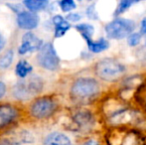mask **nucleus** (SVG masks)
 <instances>
[{"mask_svg":"<svg viewBox=\"0 0 146 145\" xmlns=\"http://www.w3.org/2000/svg\"><path fill=\"white\" fill-rule=\"evenodd\" d=\"M100 91V85L94 77H83L77 79L71 87V97L77 101H92Z\"/></svg>","mask_w":146,"mask_h":145,"instance_id":"f257e3e1","label":"nucleus"},{"mask_svg":"<svg viewBox=\"0 0 146 145\" xmlns=\"http://www.w3.org/2000/svg\"><path fill=\"white\" fill-rule=\"evenodd\" d=\"M6 93V85L3 81H0V99L5 95Z\"/></svg>","mask_w":146,"mask_h":145,"instance_id":"b1692460","label":"nucleus"},{"mask_svg":"<svg viewBox=\"0 0 146 145\" xmlns=\"http://www.w3.org/2000/svg\"><path fill=\"white\" fill-rule=\"evenodd\" d=\"M43 45H44V42L35 34L29 31L22 37V42L18 49V54L20 56H24L28 53H33L35 51L39 52Z\"/></svg>","mask_w":146,"mask_h":145,"instance_id":"0eeeda50","label":"nucleus"},{"mask_svg":"<svg viewBox=\"0 0 146 145\" xmlns=\"http://www.w3.org/2000/svg\"><path fill=\"white\" fill-rule=\"evenodd\" d=\"M44 83L38 75L20 79L12 89V95L18 101H28L42 91Z\"/></svg>","mask_w":146,"mask_h":145,"instance_id":"f03ea898","label":"nucleus"},{"mask_svg":"<svg viewBox=\"0 0 146 145\" xmlns=\"http://www.w3.org/2000/svg\"><path fill=\"white\" fill-rule=\"evenodd\" d=\"M138 2H140V0H118V4H117L116 9L114 11V16L117 17V16L123 14L128 9H130L131 6L137 4Z\"/></svg>","mask_w":146,"mask_h":145,"instance_id":"f3484780","label":"nucleus"},{"mask_svg":"<svg viewBox=\"0 0 146 145\" xmlns=\"http://www.w3.org/2000/svg\"><path fill=\"white\" fill-rule=\"evenodd\" d=\"M33 66L26 60H20L15 67V73L19 79H26L32 73Z\"/></svg>","mask_w":146,"mask_h":145,"instance_id":"4468645a","label":"nucleus"},{"mask_svg":"<svg viewBox=\"0 0 146 145\" xmlns=\"http://www.w3.org/2000/svg\"><path fill=\"white\" fill-rule=\"evenodd\" d=\"M0 145H16L13 141L10 139H6V138H2L0 139Z\"/></svg>","mask_w":146,"mask_h":145,"instance_id":"a878e982","label":"nucleus"},{"mask_svg":"<svg viewBox=\"0 0 146 145\" xmlns=\"http://www.w3.org/2000/svg\"><path fill=\"white\" fill-rule=\"evenodd\" d=\"M136 28V23L133 20L127 18L116 17L112 21L108 22L104 27V32L108 39L122 40L133 33Z\"/></svg>","mask_w":146,"mask_h":145,"instance_id":"20e7f679","label":"nucleus"},{"mask_svg":"<svg viewBox=\"0 0 146 145\" xmlns=\"http://www.w3.org/2000/svg\"><path fill=\"white\" fill-rule=\"evenodd\" d=\"M80 1H81V0H80Z\"/></svg>","mask_w":146,"mask_h":145,"instance_id":"c756f323","label":"nucleus"},{"mask_svg":"<svg viewBox=\"0 0 146 145\" xmlns=\"http://www.w3.org/2000/svg\"><path fill=\"white\" fill-rule=\"evenodd\" d=\"M39 65L45 70L55 72L60 67V58L52 43H44L37 55Z\"/></svg>","mask_w":146,"mask_h":145,"instance_id":"423d86ee","label":"nucleus"},{"mask_svg":"<svg viewBox=\"0 0 146 145\" xmlns=\"http://www.w3.org/2000/svg\"><path fill=\"white\" fill-rule=\"evenodd\" d=\"M43 145H73L72 140L63 132L54 131L49 133L43 140Z\"/></svg>","mask_w":146,"mask_h":145,"instance_id":"9d476101","label":"nucleus"},{"mask_svg":"<svg viewBox=\"0 0 146 145\" xmlns=\"http://www.w3.org/2000/svg\"><path fill=\"white\" fill-rule=\"evenodd\" d=\"M49 3H50L49 0H24L23 1L24 6L27 8V10L34 13L47 9Z\"/></svg>","mask_w":146,"mask_h":145,"instance_id":"ddd939ff","label":"nucleus"},{"mask_svg":"<svg viewBox=\"0 0 146 145\" xmlns=\"http://www.w3.org/2000/svg\"><path fill=\"white\" fill-rule=\"evenodd\" d=\"M75 29L81 34L84 40L92 38L94 34V27L90 23H79L75 26Z\"/></svg>","mask_w":146,"mask_h":145,"instance_id":"2eb2a0df","label":"nucleus"},{"mask_svg":"<svg viewBox=\"0 0 146 145\" xmlns=\"http://www.w3.org/2000/svg\"><path fill=\"white\" fill-rule=\"evenodd\" d=\"M144 46H145V48H146V36H145V39H144Z\"/></svg>","mask_w":146,"mask_h":145,"instance_id":"cd10ccee","label":"nucleus"},{"mask_svg":"<svg viewBox=\"0 0 146 145\" xmlns=\"http://www.w3.org/2000/svg\"><path fill=\"white\" fill-rule=\"evenodd\" d=\"M53 25L55 26L54 30V37L56 39L61 38L64 35H66L68 31L71 29V24L69 21L66 20L65 17H63L62 15H55L52 19Z\"/></svg>","mask_w":146,"mask_h":145,"instance_id":"9b49d317","label":"nucleus"},{"mask_svg":"<svg viewBox=\"0 0 146 145\" xmlns=\"http://www.w3.org/2000/svg\"><path fill=\"white\" fill-rule=\"evenodd\" d=\"M139 32H140L142 35L146 36V16L142 18L140 22V27H139Z\"/></svg>","mask_w":146,"mask_h":145,"instance_id":"5701e85b","label":"nucleus"},{"mask_svg":"<svg viewBox=\"0 0 146 145\" xmlns=\"http://www.w3.org/2000/svg\"><path fill=\"white\" fill-rule=\"evenodd\" d=\"M19 117V110L17 107L10 103L0 105V131L11 124H13Z\"/></svg>","mask_w":146,"mask_h":145,"instance_id":"6e6552de","label":"nucleus"},{"mask_svg":"<svg viewBox=\"0 0 146 145\" xmlns=\"http://www.w3.org/2000/svg\"><path fill=\"white\" fill-rule=\"evenodd\" d=\"M82 145H100V144L96 139H88L87 141L84 142Z\"/></svg>","mask_w":146,"mask_h":145,"instance_id":"393cba45","label":"nucleus"},{"mask_svg":"<svg viewBox=\"0 0 146 145\" xmlns=\"http://www.w3.org/2000/svg\"><path fill=\"white\" fill-rule=\"evenodd\" d=\"M87 1H92V0H87Z\"/></svg>","mask_w":146,"mask_h":145,"instance_id":"c85d7f7f","label":"nucleus"},{"mask_svg":"<svg viewBox=\"0 0 146 145\" xmlns=\"http://www.w3.org/2000/svg\"><path fill=\"white\" fill-rule=\"evenodd\" d=\"M16 22L20 29L32 31L39 26L40 17L37 15V13L31 12L29 10H22L17 14Z\"/></svg>","mask_w":146,"mask_h":145,"instance_id":"1a4fd4ad","label":"nucleus"},{"mask_svg":"<svg viewBox=\"0 0 146 145\" xmlns=\"http://www.w3.org/2000/svg\"><path fill=\"white\" fill-rule=\"evenodd\" d=\"M96 75L106 81H114L119 79L125 73L124 65L119 61L111 58H106L96 63L94 67Z\"/></svg>","mask_w":146,"mask_h":145,"instance_id":"7ed1b4c3","label":"nucleus"},{"mask_svg":"<svg viewBox=\"0 0 146 145\" xmlns=\"http://www.w3.org/2000/svg\"><path fill=\"white\" fill-rule=\"evenodd\" d=\"M126 40H127V45L129 47L134 48V47L138 46L141 43V41H142V34L140 32H133L131 35L127 37Z\"/></svg>","mask_w":146,"mask_h":145,"instance_id":"aec40b11","label":"nucleus"},{"mask_svg":"<svg viewBox=\"0 0 146 145\" xmlns=\"http://www.w3.org/2000/svg\"><path fill=\"white\" fill-rule=\"evenodd\" d=\"M14 59V51L7 50L1 57H0V69L1 70H6L8 69L13 63Z\"/></svg>","mask_w":146,"mask_h":145,"instance_id":"a211bd4d","label":"nucleus"},{"mask_svg":"<svg viewBox=\"0 0 146 145\" xmlns=\"http://www.w3.org/2000/svg\"><path fill=\"white\" fill-rule=\"evenodd\" d=\"M86 43H87L88 49L90 52L94 53V54H100L104 51L108 50L110 47V41L108 38H100L98 40H92V38L86 39Z\"/></svg>","mask_w":146,"mask_h":145,"instance_id":"f8f14e48","label":"nucleus"},{"mask_svg":"<svg viewBox=\"0 0 146 145\" xmlns=\"http://www.w3.org/2000/svg\"><path fill=\"white\" fill-rule=\"evenodd\" d=\"M65 18L67 21L72 22V23H77V22L81 21L82 15L80 13H76V12H70Z\"/></svg>","mask_w":146,"mask_h":145,"instance_id":"4be33fe9","label":"nucleus"},{"mask_svg":"<svg viewBox=\"0 0 146 145\" xmlns=\"http://www.w3.org/2000/svg\"><path fill=\"white\" fill-rule=\"evenodd\" d=\"M59 7L62 12L70 13L77 8L76 0H59Z\"/></svg>","mask_w":146,"mask_h":145,"instance_id":"6ab92c4d","label":"nucleus"},{"mask_svg":"<svg viewBox=\"0 0 146 145\" xmlns=\"http://www.w3.org/2000/svg\"><path fill=\"white\" fill-rule=\"evenodd\" d=\"M74 120L76 123L81 127H87V126L92 124V117L90 112L88 111H80L74 116Z\"/></svg>","mask_w":146,"mask_h":145,"instance_id":"dca6fc26","label":"nucleus"},{"mask_svg":"<svg viewBox=\"0 0 146 145\" xmlns=\"http://www.w3.org/2000/svg\"><path fill=\"white\" fill-rule=\"evenodd\" d=\"M58 105L51 97H42L35 99L30 105V115L35 119H46L52 116L57 110Z\"/></svg>","mask_w":146,"mask_h":145,"instance_id":"39448f33","label":"nucleus"},{"mask_svg":"<svg viewBox=\"0 0 146 145\" xmlns=\"http://www.w3.org/2000/svg\"><path fill=\"white\" fill-rule=\"evenodd\" d=\"M5 39H4V37L0 34V52H1L2 50H3L4 46H5Z\"/></svg>","mask_w":146,"mask_h":145,"instance_id":"bb28decb","label":"nucleus"},{"mask_svg":"<svg viewBox=\"0 0 146 145\" xmlns=\"http://www.w3.org/2000/svg\"><path fill=\"white\" fill-rule=\"evenodd\" d=\"M86 15H87V17L90 20L98 19V14L96 9V4L92 3V4H90V6H88V8L86 9Z\"/></svg>","mask_w":146,"mask_h":145,"instance_id":"412c9836","label":"nucleus"}]
</instances>
